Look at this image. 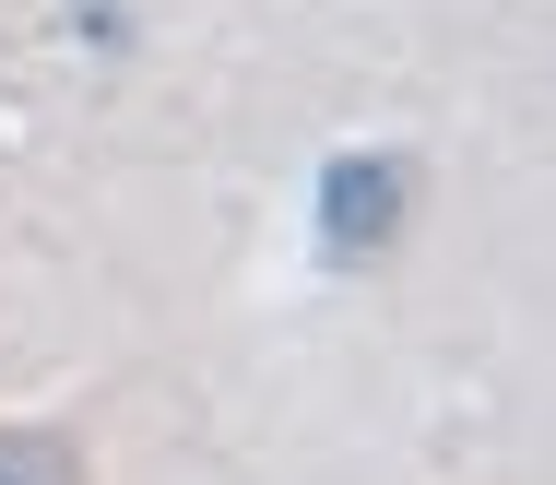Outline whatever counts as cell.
I'll use <instances>...</instances> for the list:
<instances>
[{
	"instance_id": "6da1fadb",
	"label": "cell",
	"mask_w": 556,
	"mask_h": 485,
	"mask_svg": "<svg viewBox=\"0 0 556 485\" xmlns=\"http://www.w3.org/2000/svg\"><path fill=\"white\" fill-rule=\"evenodd\" d=\"M391 226H403V166L391 154H332V178H320V238H332V260H379Z\"/></svg>"
},
{
	"instance_id": "7a4b0ae2",
	"label": "cell",
	"mask_w": 556,
	"mask_h": 485,
	"mask_svg": "<svg viewBox=\"0 0 556 485\" xmlns=\"http://www.w3.org/2000/svg\"><path fill=\"white\" fill-rule=\"evenodd\" d=\"M0 485H84V474H72V450H60V438L0 426Z\"/></svg>"
}]
</instances>
